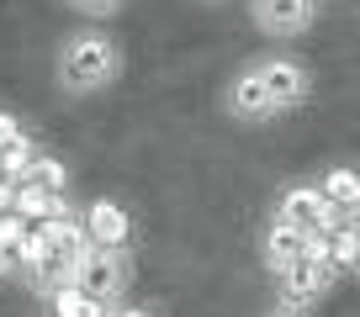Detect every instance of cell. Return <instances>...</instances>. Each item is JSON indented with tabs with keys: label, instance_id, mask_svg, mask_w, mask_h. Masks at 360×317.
Masks as SVG:
<instances>
[{
	"label": "cell",
	"instance_id": "6da1fadb",
	"mask_svg": "<svg viewBox=\"0 0 360 317\" xmlns=\"http://www.w3.org/2000/svg\"><path fill=\"white\" fill-rule=\"evenodd\" d=\"M122 79V43L101 27H75V32L58 43V58H53V85L75 101L85 95H101Z\"/></svg>",
	"mask_w": 360,
	"mask_h": 317
},
{
	"label": "cell",
	"instance_id": "7a4b0ae2",
	"mask_svg": "<svg viewBox=\"0 0 360 317\" xmlns=\"http://www.w3.org/2000/svg\"><path fill=\"white\" fill-rule=\"evenodd\" d=\"M75 285H85L90 296H101V302L122 306L127 285H133V254L127 249H101V243H90L85 259L75 270Z\"/></svg>",
	"mask_w": 360,
	"mask_h": 317
},
{
	"label": "cell",
	"instance_id": "3957f363",
	"mask_svg": "<svg viewBox=\"0 0 360 317\" xmlns=\"http://www.w3.org/2000/svg\"><path fill=\"white\" fill-rule=\"evenodd\" d=\"M276 222L318 238V233H328V227L339 222V212L328 206V196L318 191V180H292L281 196H276Z\"/></svg>",
	"mask_w": 360,
	"mask_h": 317
},
{
	"label": "cell",
	"instance_id": "277c9868",
	"mask_svg": "<svg viewBox=\"0 0 360 317\" xmlns=\"http://www.w3.org/2000/svg\"><path fill=\"white\" fill-rule=\"evenodd\" d=\"M223 106H228V116L244 122V127H265V122L281 116V112H276V101H270L265 74H259V58H249V64L223 85Z\"/></svg>",
	"mask_w": 360,
	"mask_h": 317
},
{
	"label": "cell",
	"instance_id": "5b68a950",
	"mask_svg": "<svg viewBox=\"0 0 360 317\" xmlns=\"http://www.w3.org/2000/svg\"><path fill=\"white\" fill-rule=\"evenodd\" d=\"M249 22L270 43H297V37L313 32L318 0H249Z\"/></svg>",
	"mask_w": 360,
	"mask_h": 317
},
{
	"label": "cell",
	"instance_id": "8992f818",
	"mask_svg": "<svg viewBox=\"0 0 360 317\" xmlns=\"http://www.w3.org/2000/svg\"><path fill=\"white\" fill-rule=\"evenodd\" d=\"M259 74H265L270 85V101H276V112H302L307 95H313V69H307V58L297 53H270L259 58Z\"/></svg>",
	"mask_w": 360,
	"mask_h": 317
},
{
	"label": "cell",
	"instance_id": "52a82bcc",
	"mask_svg": "<svg viewBox=\"0 0 360 317\" xmlns=\"http://www.w3.org/2000/svg\"><path fill=\"white\" fill-rule=\"evenodd\" d=\"M334 285H339V275L328 270L313 249H307L297 264H286V270L276 275V302H292V306H307V312H313V306L323 302Z\"/></svg>",
	"mask_w": 360,
	"mask_h": 317
},
{
	"label": "cell",
	"instance_id": "ba28073f",
	"mask_svg": "<svg viewBox=\"0 0 360 317\" xmlns=\"http://www.w3.org/2000/svg\"><path fill=\"white\" fill-rule=\"evenodd\" d=\"M79 227L90 233V243H101V249H127L133 243V212L112 196H96V201L79 212Z\"/></svg>",
	"mask_w": 360,
	"mask_h": 317
},
{
	"label": "cell",
	"instance_id": "9c48e42d",
	"mask_svg": "<svg viewBox=\"0 0 360 317\" xmlns=\"http://www.w3.org/2000/svg\"><path fill=\"white\" fill-rule=\"evenodd\" d=\"M307 243H313L307 233H297V227H286V222H276V217H270L265 238H259V259H265L270 275H281L286 264H297V259L307 254Z\"/></svg>",
	"mask_w": 360,
	"mask_h": 317
},
{
	"label": "cell",
	"instance_id": "30bf717a",
	"mask_svg": "<svg viewBox=\"0 0 360 317\" xmlns=\"http://www.w3.org/2000/svg\"><path fill=\"white\" fill-rule=\"evenodd\" d=\"M307 249H313L318 259H323L328 270L339 275V281H345V275H355V264H360V238L349 233V227H339V222L328 227V233H318Z\"/></svg>",
	"mask_w": 360,
	"mask_h": 317
},
{
	"label": "cell",
	"instance_id": "8fae6325",
	"mask_svg": "<svg viewBox=\"0 0 360 317\" xmlns=\"http://www.w3.org/2000/svg\"><path fill=\"white\" fill-rule=\"evenodd\" d=\"M43 302H48V317H112V302L90 296L85 285H64V291L43 296Z\"/></svg>",
	"mask_w": 360,
	"mask_h": 317
},
{
	"label": "cell",
	"instance_id": "7c38bea8",
	"mask_svg": "<svg viewBox=\"0 0 360 317\" xmlns=\"http://www.w3.org/2000/svg\"><path fill=\"white\" fill-rule=\"evenodd\" d=\"M318 191L328 196L334 212H349V206H360V170L355 164H328V170L318 175Z\"/></svg>",
	"mask_w": 360,
	"mask_h": 317
},
{
	"label": "cell",
	"instance_id": "4fadbf2b",
	"mask_svg": "<svg viewBox=\"0 0 360 317\" xmlns=\"http://www.w3.org/2000/svg\"><path fill=\"white\" fill-rule=\"evenodd\" d=\"M16 185H22V191H43V196H69V170L58 164L53 154H37L32 164L22 170Z\"/></svg>",
	"mask_w": 360,
	"mask_h": 317
},
{
	"label": "cell",
	"instance_id": "5bb4252c",
	"mask_svg": "<svg viewBox=\"0 0 360 317\" xmlns=\"http://www.w3.org/2000/svg\"><path fill=\"white\" fill-rule=\"evenodd\" d=\"M64 6H69V11H79V16H96V22H112L127 0H64Z\"/></svg>",
	"mask_w": 360,
	"mask_h": 317
},
{
	"label": "cell",
	"instance_id": "9a60e30c",
	"mask_svg": "<svg viewBox=\"0 0 360 317\" xmlns=\"http://www.w3.org/2000/svg\"><path fill=\"white\" fill-rule=\"evenodd\" d=\"M16 143H27V133H22V122H16L11 112H0V158L11 154Z\"/></svg>",
	"mask_w": 360,
	"mask_h": 317
},
{
	"label": "cell",
	"instance_id": "2e32d148",
	"mask_svg": "<svg viewBox=\"0 0 360 317\" xmlns=\"http://www.w3.org/2000/svg\"><path fill=\"white\" fill-rule=\"evenodd\" d=\"M112 317H165V312L148 302H122V306H112Z\"/></svg>",
	"mask_w": 360,
	"mask_h": 317
},
{
	"label": "cell",
	"instance_id": "e0dca14e",
	"mask_svg": "<svg viewBox=\"0 0 360 317\" xmlns=\"http://www.w3.org/2000/svg\"><path fill=\"white\" fill-rule=\"evenodd\" d=\"M265 317H313V312H307V306H292V302H276Z\"/></svg>",
	"mask_w": 360,
	"mask_h": 317
},
{
	"label": "cell",
	"instance_id": "ac0fdd59",
	"mask_svg": "<svg viewBox=\"0 0 360 317\" xmlns=\"http://www.w3.org/2000/svg\"><path fill=\"white\" fill-rule=\"evenodd\" d=\"M339 227H349V233L360 238V206H349V212H339Z\"/></svg>",
	"mask_w": 360,
	"mask_h": 317
},
{
	"label": "cell",
	"instance_id": "d6986e66",
	"mask_svg": "<svg viewBox=\"0 0 360 317\" xmlns=\"http://www.w3.org/2000/svg\"><path fill=\"white\" fill-rule=\"evenodd\" d=\"M202 6H223V0H202Z\"/></svg>",
	"mask_w": 360,
	"mask_h": 317
},
{
	"label": "cell",
	"instance_id": "ffe728a7",
	"mask_svg": "<svg viewBox=\"0 0 360 317\" xmlns=\"http://www.w3.org/2000/svg\"><path fill=\"white\" fill-rule=\"evenodd\" d=\"M355 281H360V264H355Z\"/></svg>",
	"mask_w": 360,
	"mask_h": 317
}]
</instances>
